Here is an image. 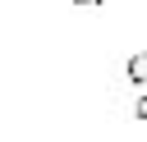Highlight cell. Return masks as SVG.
Wrapping results in <instances>:
<instances>
[{
  "label": "cell",
  "instance_id": "6da1fadb",
  "mask_svg": "<svg viewBox=\"0 0 147 142\" xmlns=\"http://www.w3.org/2000/svg\"><path fill=\"white\" fill-rule=\"evenodd\" d=\"M124 78H129V87L147 92V50H138V55L124 60Z\"/></svg>",
  "mask_w": 147,
  "mask_h": 142
},
{
  "label": "cell",
  "instance_id": "7a4b0ae2",
  "mask_svg": "<svg viewBox=\"0 0 147 142\" xmlns=\"http://www.w3.org/2000/svg\"><path fill=\"white\" fill-rule=\"evenodd\" d=\"M133 115H138V119H147V92L138 96V105H133Z\"/></svg>",
  "mask_w": 147,
  "mask_h": 142
},
{
  "label": "cell",
  "instance_id": "3957f363",
  "mask_svg": "<svg viewBox=\"0 0 147 142\" xmlns=\"http://www.w3.org/2000/svg\"><path fill=\"white\" fill-rule=\"evenodd\" d=\"M74 5H87V9H92V5H101V0H74Z\"/></svg>",
  "mask_w": 147,
  "mask_h": 142
}]
</instances>
